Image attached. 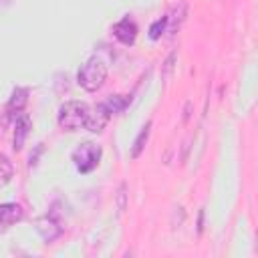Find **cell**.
Wrapping results in <instances>:
<instances>
[{"instance_id":"6da1fadb","label":"cell","mask_w":258,"mask_h":258,"mask_svg":"<svg viewBox=\"0 0 258 258\" xmlns=\"http://www.w3.org/2000/svg\"><path fill=\"white\" fill-rule=\"evenodd\" d=\"M105 81H107V64L97 56H91L85 64H81L77 73V83L89 93L99 91Z\"/></svg>"},{"instance_id":"7a4b0ae2","label":"cell","mask_w":258,"mask_h":258,"mask_svg":"<svg viewBox=\"0 0 258 258\" xmlns=\"http://www.w3.org/2000/svg\"><path fill=\"white\" fill-rule=\"evenodd\" d=\"M89 105L85 101H67L58 109V125L64 131H77L85 127V121L89 117Z\"/></svg>"},{"instance_id":"3957f363","label":"cell","mask_w":258,"mask_h":258,"mask_svg":"<svg viewBox=\"0 0 258 258\" xmlns=\"http://www.w3.org/2000/svg\"><path fill=\"white\" fill-rule=\"evenodd\" d=\"M101 155H103V149L93 143V141H85L81 143L75 151H73V161H75V167L81 171V173H89L93 171L99 161H101Z\"/></svg>"},{"instance_id":"277c9868","label":"cell","mask_w":258,"mask_h":258,"mask_svg":"<svg viewBox=\"0 0 258 258\" xmlns=\"http://www.w3.org/2000/svg\"><path fill=\"white\" fill-rule=\"evenodd\" d=\"M109 119H111V111L107 109V105L103 101V103H99V105L89 109V117L85 121V129H89L91 133H101L105 129V125L109 123Z\"/></svg>"},{"instance_id":"5b68a950","label":"cell","mask_w":258,"mask_h":258,"mask_svg":"<svg viewBox=\"0 0 258 258\" xmlns=\"http://www.w3.org/2000/svg\"><path fill=\"white\" fill-rule=\"evenodd\" d=\"M24 216L22 208L18 204H0V234H4L8 228H12L16 222H20Z\"/></svg>"},{"instance_id":"8992f818","label":"cell","mask_w":258,"mask_h":258,"mask_svg":"<svg viewBox=\"0 0 258 258\" xmlns=\"http://www.w3.org/2000/svg\"><path fill=\"white\" fill-rule=\"evenodd\" d=\"M113 34L123 44H133L137 38V24L131 18H123L113 26Z\"/></svg>"},{"instance_id":"52a82bcc","label":"cell","mask_w":258,"mask_h":258,"mask_svg":"<svg viewBox=\"0 0 258 258\" xmlns=\"http://www.w3.org/2000/svg\"><path fill=\"white\" fill-rule=\"evenodd\" d=\"M30 119L24 113H16V133H14V149H20L24 143V137L28 135Z\"/></svg>"},{"instance_id":"ba28073f","label":"cell","mask_w":258,"mask_h":258,"mask_svg":"<svg viewBox=\"0 0 258 258\" xmlns=\"http://www.w3.org/2000/svg\"><path fill=\"white\" fill-rule=\"evenodd\" d=\"M26 95H28V91L26 89H14V93H12V99H10V103H8V109L10 111H14L16 109V113H20L22 109H24V105H26Z\"/></svg>"},{"instance_id":"9c48e42d","label":"cell","mask_w":258,"mask_h":258,"mask_svg":"<svg viewBox=\"0 0 258 258\" xmlns=\"http://www.w3.org/2000/svg\"><path fill=\"white\" fill-rule=\"evenodd\" d=\"M12 177V163L8 161V157H0V185H4L8 179Z\"/></svg>"},{"instance_id":"30bf717a","label":"cell","mask_w":258,"mask_h":258,"mask_svg":"<svg viewBox=\"0 0 258 258\" xmlns=\"http://www.w3.org/2000/svg\"><path fill=\"white\" fill-rule=\"evenodd\" d=\"M149 125L151 123H147L143 129H141V133H139V137L135 139V147H133V157H137L139 153H141V149H143V141L147 139V135H149Z\"/></svg>"},{"instance_id":"8fae6325","label":"cell","mask_w":258,"mask_h":258,"mask_svg":"<svg viewBox=\"0 0 258 258\" xmlns=\"http://www.w3.org/2000/svg\"><path fill=\"white\" fill-rule=\"evenodd\" d=\"M163 26H165V18H163V20H157V22L151 26V30H149V36H151L153 40H157V38L161 36V32H163Z\"/></svg>"}]
</instances>
